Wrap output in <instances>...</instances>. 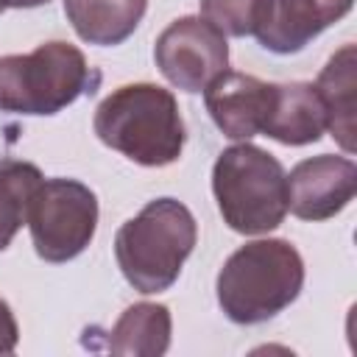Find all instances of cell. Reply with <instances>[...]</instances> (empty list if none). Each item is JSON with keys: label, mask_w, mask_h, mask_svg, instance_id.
Returning <instances> with one entry per match:
<instances>
[{"label": "cell", "mask_w": 357, "mask_h": 357, "mask_svg": "<svg viewBox=\"0 0 357 357\" xmlns=\"http://www.w3.org/2000/svg\"><path fill=\"white\" fill-rule=\"evenodd\" d=\"M92 128L103 145L142 167L173 165L187 139L176 95L156 84H126L106 95Z\"/></svg>", "instance_id": "1"}, {"label": "cell", "mask_w": 357, "mask_h": 357, "mask_svg": "<svg viewBox=\"0 0 357 357\" xmlns=\"http://www.w3.org/2000/svg\"><path fill=\"white\" fill-rule=\"evenodd\" d=\"M304 284V259L287 240L240 245L218 273V304L234 324H262L290 307Z\"/></svg>", "instance_id": "2"}, {"label": "cell", "mask_w": 357, "mask_h": 357, "mask_svg": "<svg viewBox=\"0 0 357 357\" xmlns=\"http://www.w3.org/2000/svg\"><path fill=\"white\" fill-rule=\"evenodd\" d=\"M195 218L176 198H156L117 229L114 257L126 282L145 293L173 287L184 259L195 248Z\"/></svg>", "instance_id": "3"}, {"label": "cell", "mask_w": 357, "mask_h": 357, "mask_svg": "<svg viewBox=\"0 0 357 357\" xmlns=\"http://www.w3.org/2000/svg\"><path fill=\"white\" fill-rule=\"evenodd\" d=\"M212 192L223 223L240 234H268L287 215V173L251 142L231 145L215 159Z\"/></svg>", "instance_id": "4"}, {"label": "cell", "mask_w": 357, "mask_h": 357, "mask_svg": "<svg viewBox=\"0 0 357 357\" xmlns=\"http://www.w3.org/2000/svg\"><path fill=\"white\" fill-rule=\"evenodd\" d=\"M100 73L70 42H45L31 53L0 56V112L56 114L95 92Z\"/></svg>", "instance_id": "5"}, {"label": "cell", "mask_w": 357, "mask_h": 357, "mask_svg": "<svg viewBox=\"0 0 357 357\" xmlns=\"http://www.w3.org/2000/svg\"><path fill=\"white\" fill-rule=\"evenodd\" d=\"M25 223L45 262H67L95 237L98 198L75 178H45L31 198Z\"/></svg>", "instance_id": "6"}, {"label": "cell", "mask_w": 357, "mask_h": 357, "mask_svg": "<svg viewBox=\"0 0 357 357\" xmlns=\"http://www.w3.org/2000/svg\"><path fill=\"white\" fill-rule=\"evenodd\" d=\"M153 59L176 89L204 92L229 67V45L204 17H178L156 36Z\"/></svg>", "instance_id": "7"}, {"label": "cell", "mask_w": 357, "mask_h": 357, "mask_svg": "<svg viewBox=\"0 0 357 357\" xmlns=\"http://www.w3.org/2000/svg\"><path fill=\"white\" fill-rule=\"evenodd\" d=\"M357 192V165L349 156L321 153L298 162L287 176V209L301 220H326Z\"/></svg>", "instance_id": "8"}, {"label": "cell", "mask_w": 357, "mask_h": 357, "mask_svg": "<svg viewBox=\"0 0 357 357\" xmlns=\"http://www.w3.org/2000/svg\"><path fill=\"white\" fill-rule=\"evenodd\" d=\"M351 6L354 0H262L254 36L265 50L290 56L343 20Z\"/></svg>", "instance_id": "9"}, {"label": "cell", "mask_w": 357, "mask_h": 357, "mask_svg": "<svg viewBox=\"0 0 357 357\" xmlns=\"http://www.w3.org/2000/svg\"><path fill=\"white\" fill-rule=\"evenodd\" d=\"M271 100H273V84L234 70H223L204 89V103L215 126L223 131V137L240 142H248L251 137L262 134L265 117L271 112Z\"/></svg>", "instance_id": "10"}, {"label": "cell", "mask_w": 357, "mask_h": 357, "mask_svg": "<svg viewBox=\"0 0 357 357\" xmlns=\"http://www.w3.org/2000/svg\"><path fill=\"white\" fill-rule=\"evenodd\" d=\"M324 131H326V112L315 84L307 81L273 84V100L262 134H268L282 145H310L318 142Z\"/></svg>", "instance_id": "11"}, {"label": "cell", "mask_w": 357, "mask_h": 357, "mask_svg": "<svg viewBox=\"0 0 357 357\" xmlns=\"http://www.w3.org/2000/svg\"><path fill=\"white\" fill-rule=\"evenodd\" d=\"M318 98L326 112V128L337 139V145L346 153H354L357 148V126H354V109H357V50L354 45H343L318 73L315 81Z\"/></svg>", "instance_id": "12"}, {"label": "cell", "mask_w": 357, "mask_h": 357, "mask_svg": "<svg viewBox=\"0 0 357 357\" xmlns=\"http://www.w3.org/2000/svg\"><path fill=\"white\" fill-rule=\"evenodd\" d=\"M148 0H64L73 31L86 45L112 47L126 42L142 22Z\"/></svg>", "instance_id": "13"}, {"label": "cell", "mask_w": 357, "mask_h": 357, "mask_svg": "<svg viewBox=\"0 0 357 357\" xmlns=\"http://www.w3.org/2000/svg\"><path fill=\"white\" fill-rule=\"evenodd\" d=\"M170 310L165 304L139 301L126 307L109 332V351L123 357H159L170 346Z\"/></svg>", "instance_id": "14"}, {"label": "cell", "mask_w": 357, "mask_h": 357, "mask_svg": "<svg viewBox=\"0 0 357 357\" xmlns=\"http://www.w3.org/2000/svg\"><path fill=\"white\" fill-rule=\"evenodd\" d=\"M42 170L22 159H0V251L8 248L20 226L28 220V206L39 184Z\"/></svg>", "instance_id": "15"}, {"label": "cell", "mask_w": 357, "mask_h": 357, "mask_svg": "<svg viewBox=\"0 0 357 357\" xmlns=\"http://www.w3.org/2000/svg\"><path fill=\"white\" fill-rule=\"evenodd\" d=\"M259 6L262 0H201V14L223 36H248L254 33Z\"/></svg>", "instance_id": "16"}, {"label": "cell", "mask_w": 357, "mask_h": 357, "mask_svg": "<svg viewBox=\"0 0 357 357\" xmlns=\"http://www.w3.org/2000/svg\"><path fill=\"white\" fill-rule=\"evenodd\" d=\"M17 340H20L17 318H14L11 307L0 298V354H11L17 349Z\"/></svg>", "instance_id": "17"}, {"label": "cell", "mask_w": 357, "mask_h": 357, "mask_svg": "<svg viewBox=\"0 0 357 357\" xmlns=\"http://www.w3.org/2000/svg\"><path fill=\"white\" fill-rule=\"evenodd\" d=\"M42 3H50V0H8V8H33Z\"/></svg>", "instance_id": "18"}, {"label": "cell", "mask_w": 357, "mask_h": 357, "mask_svg": "<svg viewBox=\"0 0 357 357\" xmlns=\"http://www.w3.org/2000/svg\"><path fill=\"white\" fill-rule=\"evenodd\" d=\"M8 8V0H0V11H6Z\"/></svg>", "instance_id": "19"}]
</instances>
